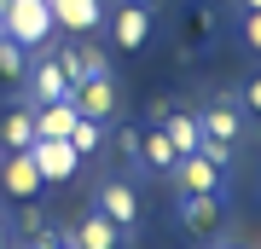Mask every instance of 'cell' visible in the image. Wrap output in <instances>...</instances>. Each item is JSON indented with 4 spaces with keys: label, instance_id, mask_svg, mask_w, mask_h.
<instances>
[{
    "label": "cell",
    "instance_id": "1",
    "mask_svg": "<svg viewBox=\"0 0 261 249\" xmlns=\"http://www.w3.org/2000/svg\"><path fill=\"white\" fill-rule=\"evenodd\" d=\"M197 116V133H203V157H215L221 168H232V157H238V145H244V110H238V99H209L203 110H192Z\"/></svg>",
    "mask_w": 261,
    "mask_h": 249
},
{
    "label": "cell",
    "instance_id": "2",
    "mask_svg": "<svg viewBox=\"0 0 261 249\" xmlns=\"http://www.w3.org/2000/svg\"><path fill=\"white\" fill-rule=\"evenodd\" d=\"M0 35L18 41L23 52H41L53 35V6L47 0H6V12H0Z\"/></svg>",
    "mask_w": 261,
    "mask_h": 249
},
{
    "label": "cell",
    "instance_id": "3",
    "mask_svg": "<svg viewBox=\"0 0 261 249\" xmlns=\"http://www.w3.org/2000/svg\"><path fill=\"white\" fill-rule=\"evenodd\" d=\"M93 209L122 232V238H134V232H140V191H134V180H99Z\"/></svg>",
    "mask_w": 261,
    "mask_h": 249
},
{
    "label": "cell",
    "instance_id": "4",
    "mask_svg": "<svg viewBox=\"0 0 261 249\" xmlns=\"http://www.w3.org/2000/svg\"><path fill=\"white\" fill-rule=\"evenodd\" d=\"M174 191H215V197H226V168L203 157V151H186V157H174Z\"/></svg>",
    "mask_w": 261,
    "mask_h": 249
},
{
    "label": "cell",
    "instance_id": "5",
    "mask_svg": "<svg viewBox=\"0 0 261 249\" xmlns=\"http://www.w3.org/2000/svg\"><path fill=\"white\" fill-rule=\"evenodd\" d=\"M70 104H75V116L111 122V116L122 110V99H116V81H111V70H99V75H87V81H75V87H70Z\"/></svg>",
    "mask_w": 261,
    "mask_h": 249
},
{
    "label": "cell",
    "instance_id": "6",
    "mask_svg": "<svg viewBox=\"0 0 261 249\" xmlns=\"http://www.w3.org/2000/svg\"><path fill=\"white\" fill-rule=\"evenodd\" d=\"M29 162H35L41 185H64V180H75V168H82V157L70 151V139H35V145H29Z\"/></svg>",
    "mask_w": 261,
    "mask_h": 249
},
{
    "label": "cell",
    "instance_id": "7",
    "mask_svg": "<svg viewBox=\"0 0 261 249\" xmlns=\"http://www.w3.org/2000/svg\"><path fill=\"white\" fill-rule=\"evenodd\" d=\"M105 23H111V41H116V52H140V46L151 41V6H116V12H105Z\"/></svg>",
    "mask_w": 261,
    "mask_h": 249
},
{
    "label": "cell",
    "instance_id": "8",
    "mask_svg": "<svg viewBox=\"0 0 261 249\" xmlns=\"http://www.w3.org/2000/svg\"><path fill=\"white\" fill-rule=\"evenodd\" d=\"M226 220V197L215 191H180V226L197 232V238H209V232H221Z\"/></svg>",
    "mask_w": 261,
    "mask_h": 249
},
{
    "label": "cell",
    "instance_id": "9",
    "mask_svg": "<svg viewBox=\"0 0 261 249\" xmlns=\"http://www.w3.org/2000/svg\"><path fill=\"white\" fill-rule=\"evenodd\" d=\"M47 6H53V29H70V35L105 29V0H47Z\"/></svg>",
    "mask_w": 261,
    "mask_h": 249
},
{
    "label": "cell",
    "instance_id": "10",
    "mask_svg": "<svg viewBox=\"0 0 261 249\" xmlns=\"http://www.w3.org/2000/svg\"><path fill=\"white\" fill-rule=\"evenodd\" d=\"M29 75V104H47V99H70V75H64V64H58V58L47 52V58H35V64L23 70Z\"/></svg>",
    "mask_w": 261,
    "mask_h": 249
},
{
    "label": "cell",
    "instance_id": "11",
    "mask_svg": "<svg viewBox=\"0 0 261 249\" xmlns=\"http://www.w3.org/2000/svg\"><path fill=\"white\" fill-rule=\"evenodd\" d=\"M0 191L6 197H35L41 191V174H35V162H29V151H6V157H0Z\"/></svg>",
    "mask_w": 261,
    "mask_h": 249
},
{
    "label": "cell",
    "instance_id": "12",
    "mask_svg": "<svg viewBox=\"0 0 261 249\" xmlns=\"http://www.w3.org/2000/svg\"><path fill=\"white\" fill-rule=\"evenodd\" d=\"M122 243H128V238H122L99 209H87L82 220H75V232H70V249H122Z\"/></svg>",
    "mask_w": 261,
    "mask_h": 249
},
{
    "label": "cell",
    "instance_id": "13",
    "mask_svg": "<svg viewBox=\"0 0 261 249\" xmlns=\"http://www.w3.org/2000/svg\"><path fill=\"white\" fill-rule=\"evenodd\" d=\"M157 128L168 133L174 157H186V151L203 145V133H197V116H192V110H168V104H157Z\"/></svg>",
    "mask_w": 261,
    "mask_h": 249
},
{
    "label": "cell",
    "instance_id": "14",
    "mask_svg": "<svg viewBox=\"0 0 261 249\" xmlns=\"http://www.w3.org/2000/svg\"><path fill=\"white\" fill-rule=\"evenodd\" d=\"M29 110H35V139H70V128H75L70 99H47V104H29Z\"/></svg>",
    "mask_w": 261,
    "mask_h": 249
},
{
    "label": "cell",
    "instance_id": "15",
    "mask_svg": "<svg viewBox=\"0 0 261 249\" xmlns=\"http://www.w3.org/2000/svg\"><path fill=\"white\" fill-rule=\"evenodd\" d=\"M53 58H58V64H64V75H70V81H87V75L111 70V58H105L99 46H82V35H75V41L64 46V52H53Z\"/></svg>",
    "mask_w": 261,
    "mask_h": 249
},
{
    "label": "cell",
    "instance_id": "16",
    "mask_svg": "<svg viewBox=\"0 0 261 249\" xmlns=\"http://www.w3.org/2000/svg\"><path fill=\"white\" fill-rule=\"evenodd\" d=\"M134 157L145 162V174H174V145H168V133H140V145H134Z\"/></svg>",
    "mask_w": 261,
    "mask_h": 249
},
{
    "label": "cell",
    "instance_id": "17",
    "mask_svg": "<svg viewBox=\"0 0 261 249\" xmlns=\"http://www.w3.org/2000/svg\"><path fill=\"white\" fill-rule=\"evenodd\" d=\"M0 145L6 151H29L35 145V110H29V104H18V110L0 122Z\"/></svg>",
    "mask_w": 261,
    "mask_h": 249
},
{
    "label": "cell",
    "instance_id": "18",
    "mask_svg": "<svg viewBox=\"0 0 261 249\" xmlns=\"http://www.w3.org/2000/svg\"><path fill=\"white\" fill-rule=\"evenodd\" d=\"M99 145H105V122H93V116H75V128H70V151L87 162Z\"/></svg>",
    "mask_w": 261,
    "mask_h": 249
},
{
    "label": "cell",
    "instance_id": "19",
    "mask_svg": "<svg viewBox=\"0 0 261 249\" xmlns=\"http://www.w3.org/2000/svg\"><path fill=\"white\" fill-rule=\"evenodd\" d=\"M23 70H29V52H23L18 41L0 35V75H6V81H23Z\"/></svg>",
    "mask_w": 261,
    "mask_h": 249
},
{
    "label": "cell",
    "instance_id": "20",
    "mask_svg": "<svg viewBox=\"0 0 261 249\" xmlns=\"http://www.w3.org/2000/svg\"><path fill=\"white\" fill-rule=\"evenodd\" d=\"M238 110H244V116H261V70L250 75V81H244V93H238Z\"/></svg>",
    "mask_w": 261,
    "mask_h": 249
},
{
    "label": "cell",
    "instance_id": "21",
    "mask_svg": "<svg viewBox=\"0 0 261 249\" xmlns=\"http://www.w3.org/2000/svg\"><path fill=\"white\" fill-rule=\"evenodd\" d=\"M238 35L250 52H261V12H238Z\"/></svg>",
    "mask_w": 261,
    "mask_h": 249
},
{
    "label": "cell",
    "instance_id": "22",
    "mask_svg": "<svg viewBox=\"0 0 261 249\" xmlns=\"http://www.w3.org/2000/svg\"><path fill=\"white\" fill-rule=\"evenodd\" d=\"M35 249H70V238H58V232H41V238H35Z\"/></svg>",
    "mask_w": 261,
    "mask_h": 249
},
{
    "label": "cell",
    "instance_id": "23",
    "mask_svg": "<svg viewBox=\"0 0 261 249\" xmlns=\"http://www.w3.org/2000/svg\"><path fill=\"white\" fill-rule=\"evenodd\" d=\"M0 249H12V238H6V214H0Z\"/></svg>",
    "mask_w": 261,
    "mask_h": 249
},
{
    "label": "cell",
    "instance_id": "24",
    "mask_svg": "<svg viewBox=\"0 0 261 249\" xmlns=\"http://www.w3.org/2000/svg\"><path fill=\"white\" fill-rule=\"evenodd\" d=\"M238 12H261V0H238Z\"/></svg>",
    "mask_w": 261,
    "mask_h": 249
},
{
    "label": "cell",
    "instance_id": "25",
    "mask_svg": "<svg viewBox=\"0 0 261 249\" xmlns=\"http://www.w3.org/2000/svg\"><path fill=\"white\" fill-rule=\"evenodd\" d=\"M134 6H151V0H134Z\"/></svg>",
    "mask_w": 261,
    "mask_h": 249
},
{
    "label": "cell",
    "instance_id": "26",
    "mask_svg": "<svg viewBox=\"0 0 261 249\" xmlns=\"http://www.w3.org/2000/svg\"><path fill=\"white\" fill-rule=\"evenodd\" d=\"M203 249H221V243H203Z\"/></svg>",
    "mask_w": 261,
    "mask_h": 249
}]
</instances>
